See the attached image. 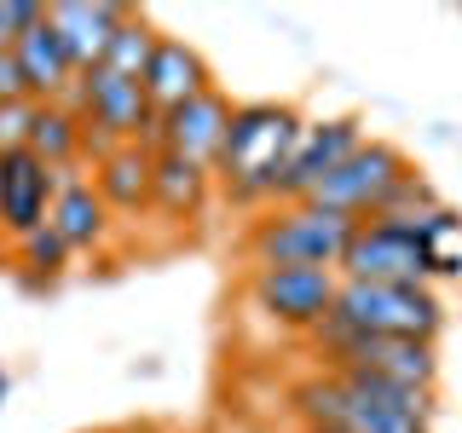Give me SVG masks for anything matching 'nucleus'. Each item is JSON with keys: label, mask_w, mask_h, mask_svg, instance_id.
<instances>
[{"label": "nucleus", "mask_w": 462, "mask_h": 433, "mask_svg": "<svg viewBox=\"0 0 462 433\" xmlns=\"http://www.w3.org/2000/svg\"><path fill=\"white\" fill-rule=\"evenodd\" d=\"M156 35H162V29H151V18H144V12L127 6L122 29L110 35L105 69H116V76H127V81H139V76H144V64H151V52H156Z\"/></svg>", "instance_id": "obj_19"}, {"label": "nucleus", "mask_w": 462, "mask_h": 433, "mask_svg": "<svg viewBox=\"0 0 462 433\" xmlns=\"http://www.w3.org/2000/svg\"><path fill=\"white\" fill-rule=\"evenodd\" d=\"M404 173H411V162H404V151L393 139H365L307 202L312 208H329V214H346V220H370Z\"/></svg>", "instance_id": "obj_6"}, {"label": "nucleus", "mask_w": 462, "mask_h": 433, "mask_svg": "<svg viewBox=\"0 0 462 433\" xmlns=\"http://www.w3.org/2000/svg\"><path fill=\"white\" fill-rule=\"evenodd\" d=\"M139 87H144V98H151V110H173V105H185V98L208 93L214 69H208V58H202L191 41L156 35V52H151V64H144Z\"/></svg>", "instance_id": "obj_13"}, {"label": "nucleus", "mask_w": 462, "mask_h": 433, "mask_svg": "<svg viewBox=\"0 0 462 433\" xmlns=\"http://www.w3.org/2000/svg\"><path fill=\"white\" fill-rule=\"evenodd\" d=\"M208 185H214V168H197L173 151H156L151 162V208L162 220H202L208 208Z\"/></svg>", "instance_id": "obj_14"}, {"label": "nucleus", "mask_w": 462, "mask_h": 433, "mask_svg": "<svg viewBox=\"0 0 462 433\" xmlns=\"http://www.w3.org/2000/svg\"><path fill=\"white\" fill-rule=\"evenodd\" d=\"M151 162L156 156L144 144H122L116 156L93 168V191L105 197L110 214H144L151 208Z\"/></svg>", "instance_id": "obj_15"}, {"label": "nucleus", "mask_w": 462, "mask_h": 433, "mask_svg": "<svg viewBox=\"0 0 462 433\" xmlns=\"http://www.w3.org/2000/svg\"><path fill=\"white\" fill-rule=\"evenodd\" d=\"M29 122H35V98L0 105V156H12V151H23V144H29Z\"/></svg>", "instance_id": "obj_21"}, {"label": "nucleus", "mask_w": 462, "mask_h": 433, "mask_svg": "<svg viewBox=\"0 0 462 433\" xmlns=\"http://www.w3.org/2000/svg\"><path fill=\"white\" fill-rule=\"evenodd\" d=\"M365 139H370V134H365V115H329V122H307V134L295 139V151H289V162H283V173H278V191H272V202H278V208H283V202H307Z\"/></svg>", "instance_id": "obj_8"}, {"label": "nucleus", "mask_w": 462, "mask_h": 433, "mask_svg": "<svg viewBox=\"0 0 462 433\" xmlns=\"http://www.w3.org/2000/svg\"><path fill=\"white\" fill-rule=\"evenodd\" d=\"M52 168L29 151H12L0 156V231L12 243H23L35 226H47L52 214Z\"/></svg>", "instance_id": "obj_11"}, {"label": "nucleus", "mask_w": 462, "mask_h": 433, "mask_svg": "<svg viewBox=\"0 0 462 433\" xmlns=\"http://www.w3.org/2000/svg\"><path fill=\"white\" fill-rule=\"evenodd\" d=\"M226 122H231V98L220 93V87H208V93L162 110V151L185 156V162H197V168H214L220 139H226Z\"/></svg>", "instance_id": "obj_12"}, {"label": "nucleus", "mask_w": 462, "mask_h": 433, "mask_svg": "<svg viewBox=\"0 0 462 433\" xmlns=\"http://www.w3.org/2000/svg\"><path fill=\"white\" fill-rule=\"evenodd\" d=\"M329 324L358 336H404V341H439L445 336V300L428 283H346L336 289Z\"/></svg>", "instance_id": "obj_4"}, {"label": "nucleus", "mask_w": 462, "mask_h": 433, "mask_svg": "<svg viewBox=\"0 0 462 433\" xmlns=\"http://www.w3.org/2000/svg\"><path fill=\"white\" fill-rule=\"evenodd\" d=\"M300 134H307V115L295 105H278V98H243V105H231L220 156H214L220 197L231 208H266Z\"/></svg>", "instance_id": "obj_1"}, {"label": "nucleus", "mask_w": 462, "mask_h": 433, "mask_svg": "<svg viewBox=\"0 0 462 433\" xmlns=\"http://www.w3.org/2000/svg\"><path fill=\"white\" fill-rule=\"evenodd\" d=\"M462 231L457 208H433L416 220H358L336 278L346 283H428L439 278V237Z\"/></svg>", "instance_id": "obj_2"}, {"label": "nucleus", "mask_w": 462, "mask_h": 433, "mask_svg": "<svg viewBox=\"0 0 462 433\" xmlns=\"http://www.w3.org/2000/svg\"><path fill=\"white\" fill-rule=\"evenodd\" d=\"M122 18H127V6H110V0H58V6H47V29L58 35L76 76L105 64L110 35L122 29Z\"/></svg>", "instance_id": "obj_10"}, {"label": "nucleus", "mask_w": 462, "mask_h": 433, "mask_svg": "<svg viewBox=\"0 0 462 433\" xmlns=\"http://www.w3.org/2000/svg\"><path fill=\"white\" fill-rule=\"evenodd\" d=\"M358 220L329 208H312V202H283V208H266L249 226L243 249H249L254 266H324L341 272V254L353 243Z\"/></svg>", "instance_id": "obj_3"}, {"label": "nucleus", "mask_w": 462, "mask_h": 433, "mask_svg": "<svg viewBox=\"0 0 462 433\" xmlns=\"http://www.w3.org/2000/svg\"><path fill=\"white\" fill-rule=\"evenodd\" d=\"M87 87V105H93V122L98 127H110L122 144H144V151H162V110H151V98H144V87L139 81H127V76H116V69H87L81 76Z\"/></svg>", "instance_id": "obj_9"}, {"label": "nucleus", "mask_w": 462, "mask_h": 433, "mask_svg": "<svg viewBox=\"0 0 462 433\" xmlns=\"http://www.w3.org/2000/svg\"><path fill=\"white\" fill-rule=\"evenodd\" d=\"M295 404V416L307 422V433H433L422 422H404L393 410H375L353 393V387L341 382V375H307V382L289 393Z\"/></svg>", "instance_id": "obj_7"}, {"label": "nucleus", "mask_w": 462, "mask_h": 433, "mask_svg": "<svg viewBox=\"0 0 462 433\" xmlns=\"http://www.w3.org/2000/svg\"><path fill=\"white\" fill-rule=\"evenodd\" d=\"M18 254H23L29 278H58V272L69 266V249H64V237H58V231H52V220L29 231V237L18 243Z\"/></svg>", "instance_id": "obj_20"}, {"label": "nucleus", "mask_w": 462, "mask_h": 433, "mask_svg": "<svg viewBox=\"0 0 462 433\" xmlns=\"http://www.w3.org/2000/svg\"><path fill=\"white\" fill-rule=\"evenodd\" d=\"M29 156H41L47 168H64V162H81V122L58 105H35V122H29Z\"/></svg>", "instance_id": "obj_18"}, {"label": "nucleus", "mask_w": 462, "mask_h": 433, "mask_svg": "<svg viewBox=\"0 0 462 433\" xmlns=\"http://www.w3.org/2000/svg\"><path fill=\"white\" fill-rule=\"evenodd\" d=\"M98 433H127V428H98Z\"/></svg>", "instance_id": "obj_24"}, {"label": "nucleus", "mask_w": 462, "mask_h": 433, "mask_svg": "<svg viewBox=\"0 0 462 433\" xmlns=\"http://www.w3.org/2000/svg\"><path fill=\"white\" fill-rule=\"evenodd\" d=\"M47 220H52L58 237H64L69 254H93L98 243L110 237V208H105V197L93 191V180H87V185H69V191H58Z\"/></svg>", "instance_id": "obj_16"}, {"label": "nucleus", "mask_w": 462, "mask_h": 433, "mask_svg": "<svg viewBox=\"0 0 462 433\" xmlns=\"http://www.w3.org/2000/svg\"><path fill=\"white\" fill-rule=\"evenodd\" d=\"M18 69H23V81H29V98L35 105H52L58 93H64L69 81H76V69H69V58H64V47H58V35L47 23H35L29 35H18Z\"/></svg>", "instance_id": "obj_17"}, {"label": "nucleus", "mask_w": 462, "mask_h": 433, "mask_svg": "<svg viewBox=\"0 0 462 433\" xmlns=\"http://www.w3.org/2000/svg\"><path fill=\"white\" fill-rule=\"evenodd\" d=\"M18 98H29V81L18 69V52H0V105H18Z\"/></svg>", "instance_id": "obj_22"}, {"label": "nucleus", "mask_w": 462, "mask_h": 433, "mask_svg": "<svg viewBox=\"0 0 462 433\" xmlns=\"http://www.w3.org/2000/svg\"><path fill=\"white\" fill-rule=\"evenodd\" d=\"M6 393H12V375H6V370H0V404H6Z\"/></svg>", "instance_id": "obj_23"}, {"label": "nucleus", "mask_w": 462, "mask_h": 433, "mask_svg": "<svg viewBox=\"0 0 462 433\" xmlns=\"http://www.w3.org/2000/svg\"><path fill=\"white\" fill-rule=\"evenodd\" d=\"M341 278L324 266H249V307L278 329H312L336 307Z\"/></svg>", "instance_id": "obj_5"}]
</instances>
